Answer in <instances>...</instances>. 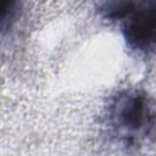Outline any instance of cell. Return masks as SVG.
Listing matches in <instances>:
<instances>
[{
    "label": "cell",
    "instance_id": "obj_1",
    "mask_svg": "<svg viewBox=\"0 0 156 156\" xmlns=\"http://www.w3.org/2000/svg\"><path fill=\"white\" fill-rule=\"evenodd\" d=\"M135 10L126 24L127 38L136 46L146 48L156 44V2L143 4Z\"/></svg>",
    "mask_w": 156,
    "mask_h": 156
},
{
    "label": "cell",
    "instance_id": "obj_2",
    "mask_svg": "<svg viewBox=\"0 0 156 156\" xmlns=\"http://www.w3.org/2000/svg\"><path fill=\"white\" fill-rule=\"evenodd\" d=\"M115 118L117 119V124L122 128L136 132L146 126L150 118V111L143 98L129 95L117 102Z\"/></svg>",
    "mask_w": 156,
    "mask_h": 156
}]
</instances>
